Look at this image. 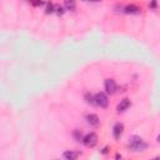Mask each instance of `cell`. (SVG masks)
<instances>
[{"mask_svg":"<svg viewBox=\"0 0 160 160\" xmlns=\"http://www.w3.org/2000/svg\"><path fill=\"white\" fill-rule=\"evenodd\" d=\"M128 147L133 150V151H144V150H147L148 148V145L147 143H145L143 139L140 136H131L129 139V143H128Z\"/></svg>","mask_w":160,"mask_h":160,"instance_id":"1","label":"cell"},{"mask_svg":"<svg viewBox=\"0 0 160 160\" xmlns=\"http://www.w3.org/2000/svg\"><path fill=\"white\" fill-rule=\"evenodd\" d=\"M83 143H84L85 147L88 148H94L96 144H98V135H96L95 133H89L86 134L84 138H83Z\"/></svg>","mask_w":160,"mask_h":160,"instance_id":"2","label":"cell"},{"mask_svg":"<svg viewBox=\"0 0 160 160\" xmlns=\"http://www.w3.org/2000/svg\"><path fill=\"white\" fill-rule=\"evenodd\" d=\"M94 100H95V105H98L100 108H106L109 105V99L106 94L104 93H98L94 96Z\"/></svg>","mask_w":160,"mask_h":160,"instance_id":"3","label":"cell"},{"mask_svg":"<svg viewBox=\"0 0 160 160\" xmlns=\"http://www.w3.org/2000/svg\"><path fill=\"white\" fill-rule=\"evenodd\" d=\"M104 86H105V92H106L108 94L113 95V94L116 93V89H118V88H116L115 80H113V79H106L105 83H104Z\"/></svg>","mask_w":160,"mask_h":160,"instance_id":"4","label":"cell"},{"mask_svg":"<svg viewBox=\"0 0 160 160\" xmlns=\"http://www.w3.org/2000/svg\"><path fill=\"white\" fill-rule=\"evenodd\" d=\"M131 105V103L129 99H123L119 104H118V106H116V111L118 113H124V111H127Z\"/></svg>","mask_w":160,"mask_h":160,"instance_id":"5","label":"cell"},{"mask_svg":"<svg viewBox=\"0 0 160 160\" xmlns=\"http://www.w3.org/2000/svg\"><path fill=\"white\" fill-rule=\"evenodd\" d=\"M123 131H124V125L121 123H116L113 128V134H114V138L116 140H119L123 135Z\"/></svg>","mask_w":160,"mask_h":160,"instance_id":"6","label":"cell"},{"mask_svg":"<svg viewBox=\"0 0 160 160\" xmlns=\"http://www.w3.org/2000/svg\"><path fill=\"white\" fill-rule=\"evenodd\" d=\"M86 120H88V124H90L92 127H98L99 123H100L98 115H95V114H89L86 116Z\"/></svg>","mask_w":160,"mask_h":160,"instance_id":"7","label":"cell"},{"mask_svg":"<svg viewBox=\"0 0 160 160\" xmlns=\"http://www.w3.org/2000/svg\"><path fill=\"white\" fill-rule=\"evenodd\" d=\"M80 155V153L78 151H71V150H69V151H65L64 154H63V156H64L65 159L68 160H75V159H78Z\"/></svg>","mask_w":160,"mask_h":160,"instance_id":"8","label":"cell"},{"mask_svg":"<svg viewBox=\"0 0 160 160\" xmlns=\"http://www.w3.org/2000/svg\"><path fill=\"white\" fill-rule=\"evenodd\" d=\"M124 11L127 14H139L140 13V8L136 5H128V6H125Z\"/></svg>","mask_w":160,"mask_h":160,"instance_id":"9","label":"cell"},{"mask_svg":"<svg viewBox=\"0 0 160 160\" xmlns=\"http://www.w3.org/2000/svg\"><path fill=\"white\" fill-rule=\"evenodd\" d=\"M64 6H65L66 10H75L76 1H75V0H65V1H64Z\"/></svg>","mask_w":160,"mask_h":160,"instance_id":"10","label":"cell"},{"mask_svg":"<svg viewBox=\"0 0 160 160\" xmlns=\"http://www.w3.org/2000/svg\"><path fill=\"white\" fill-rule=\"evenodd\" d=\"M85 100L88 104H92V105H95V100H94V96L92 94H85Z\"/></svg>","mask_w":160,"mask_h":160,"instance_id":"11","label":"cell"},{"mask_svg":"<svg viewBox=\"0 0 160 160\" xmlns=\"http://www.w3.org/2000/svg\"><path fill=\"white\" fill-rule=\"evenodd\" d=\"M54 9H55V5L53 3H48V5H46V14L54 13Z\"/></svg>","mask_w":160,"mask_h":160,"instance_id":"12","label":"cell"},{"mask_svg":"<svg viewBox=\"0 0 160 160\" xmlns=\"http://www.w3.org/2000/svg\"><path fill=\"white\" fill-rule=\"evenodd\" d=\"M54 11L57 13L58 15H63V14H64V8H63V6H60V5H55Z\"/></svg>","mask_w":160,"mask_h":160,"instance_id":"13","label":"cell"},{"mask_svg":"<svg viewBox=\"0 0 160 160\" xmlns=\"http://www.w3.org/2000/svg\"><path fill=\"white\" fill-rule=\"evenodd\" d=\"M74 138H75L78 141H81V140H83V135H81V133H80L79 130H75V131H74Z\"/></svg>","mask_w":160,"mask_h":160,"instance_id":"14","label":"cell"},{"mask_svg":"<svg viewBox=\"0 0 160 160\" xmlns=\"http://www.w3.org/2000/svg\"><path fill=\"white\" fill-rule=\"evenodd\" d=\"M30 3L34 6H41V5H43V1H41V0H30Z\"/></svg>","mask_w":160,"mask_h":160,"instance_id":"15","label":"cell"},{"mask_svg":"<svg viewBox=\"0 0 160 160\" xmlns=\"http://www.w3.org/2000/svg\"><path fill=\"white\" fill-rule=\"evenodd\" d=\"M149 5H150V8H151V9H154V10H155V9L158 8V1H156V0H151Z\"/></svg>","mask_w":160,"mask_h":160,"instance_id":"16","label":"cell"},{"mask_svg":"<svg viewBox=\"0 0 160 160\" xmlns=\"http://www.w3.org/2000/svg\"><path fill=\"white\" fill-rule=\"evenodd\" d=\"M108 148H104V150H103V154H106V153H108Z\"/></svg>","mask_w":160,"mask_h":160,"instance_id":"17","label":"cell"},{"mask_svg":"<svg viewBox=\"0 0 160 160\" xmlns=\"http://www.w3.org/2000/svg\"><path fill=\"white\" fill-rule=\"evenodd\" d=\"M85 1H93V3H96V1H101V0H85Z\"/></svg>","mask_w":160,"mask_h":160,"instance_id":"18","label":"cell"}]
</instances>
